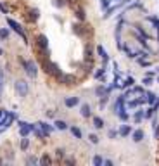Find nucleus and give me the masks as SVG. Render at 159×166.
<instances>
[{
  "label": "nucleus",
  "mask_w": 159,
  "mask_h": 166,
  "mask_svg": "<svg viewBox=\"0 0 159 166\" xmlns=\"http://www.w3.org/2000/svg\"><path fill=\"white\" fill-rule=\"evenodd\" d=\"M22 66H24V71L30 78H36V74H38V68L33 61H22Z\"/></svg>",
  "instance_id": "f257e3e1"
},
{
  "label": "nucleus",
  "mask_w": 159,
  "mask_h": 166,
  "mask_svg": "<svg viewBox=\"0 0 159 166\" xmlns=\"http://www.w3.org/2000/svg\"><path fill=\"white\" fill-rule=\"evenodd\" d=\"M16 90H18V93L21 97H26L28 92H30V88H28V83L24 81V80H18L16 81Z\"/></svg>",
  "instance_id": "f03ea898"
},
{
  "label": "nucleus",
  "mask_w": 159,
  "mask_h": 166,
  "mask_svg": "<svg viewBox=\"0 0 159 166\" xmlns=\"http://www.w3.org/2000/svg\"><path fill=\"white\" fill-rule=\"evenodd\" d=\"M42 64H43V68H45V71H47V73L55 74V76H59V74H61V71H59V66H57V64H54V62H50V61H43Z\"/></svg>",
  "instance_id": "7ed1b4c3"
},
{
  "label": "nucleus",
  "mask_w": 159,
  "mask_h": 166,
  "mask_svg": "<svg viewBox=\"0 0 159 166\" xmlns=\"http://www.w3.org/2000/svg\"><path fill=\"white\" fill-rule=\"evenodd\" d=\"M7 23H9V26L12 28V30L16 31L18 35H21L22 38L26 40V33H24V30H22V28H21V24H18V23H16V21H12V19H7Z\"/></svg>",
  "instance_id": "20e7f679"
},
{
  "label": "nucleus",
  "mask_w": 159,
  "mask_h": 166,
  "mask_svg": "<svg viewBox=\"0 0 159 166\" xmlns=\"http://www.w3.org/2000/svg\"><path fill=\"white\" fill-rule=\"evenodd\" d=\"M57 78L62 85H73V83H75V76H73V74H59Z\"/></svg>",
  "instance_id": "39448f33"
},
{
  "label": "nucleus",
  "mask_w": 159,
  "mask_h": 166,
  "mask_svg": "<svg viewBox=\"0 0 159 166\" xmlns=\"http://www.w3.org/2000/svg\"><path fill=\"white\" fill-rule=\"evenodd\" d=\"M36 42H38L40 48L47 50V47H49V40H47V36H45V35H38V36H36Z\"/></svg>",
  "instance_id": "423d86ee"
},
{
  "label": "nucleus",
  "mask_w": 159,
  "mask_h": 166,
  "mask_svg": "<svg viewBox=\"0 0 159 166\" xmlns=\"http://www.w3.org/2000/svg\"><path fill=\"white\" fill-rule=\"evenodd\" d=\"M19 127H21V135L22 137H28V133L33 130V125H28V123H19Z\"/></svg>",
  "instance_id": "0eeeda50"
},
{
  "label": "nucleus",
  "mask_w": 159,
  "mask_h": 166,
  "mask_svg": "<svg viewBox=\"0 0 159 166\" xmlns=\"http://www.w3.org/2000/svg\"><path fill=\"white\" fill-rule=\"evenodd\" d=\"M64 104H66V107H75V106L80 104V99L78 97H66Z\"/></svg>",
  "instance_id": "6e6552de"
},
{
  "label": "nucleus",
  "mask_w": 159,
  "mask_h": 166,
  "mask_svg": "<svg viewBox=\"0 0 159 166\" xmlns=\"http://www.w3.org/2000/svg\"><path fill=\"white\" fill-rule=\"evenodd\" d=\"M80 113H81L83 118H90V116H92V109H90L88 104H81V111H80Z\"/></svg>",
  "instance_id": "1a4fd4ad"
},
{
  "label": "nucleus",
  "mask_w": 159,
  "mask_h": 166,
  "mask_svg": "<svg viewBox=\"0 0 159 166\" xmlns=\"http://www.w3.org/2000/svg\"><path fill=\"white\" fill-rule=\"evenodd\" d=\"M133 140H135V142H142V140H144V131H142V130H135V131H133Z\"/></svg>",
  "instance_id": "9d476101"
},
{
  "label": "nucleus",
  "mask_w": 159,
  "mask_h": 166,
  "mask_svg": "<svg viewBox=\"0 0 159 166\" xmlns=\"http://www.w3.org/2000/svg\"><path fill=\"white\" fill-rule=\"evenodd\" d=\"M69 130H71V133H73V135H75L76 139H81V135H83V133H81V130H80L78 127H71Z\"/></svg>",
  "instance_id": "9b49d317"
},
{
  "label": "nucleus",
  "mask_w": 159,
  "mask_h": 166,
  "mask_svg": "<svg viewBox=\"0 0 159 166\" xmlns=\"http://www.w3.org/2000/svg\"><path fill=\"white\" fill-rule=\"evenodd\" d=\"M93 127H95V128H102V127H104V121H102V118L95 116V118H93Z\"/></svg>",
  "instance_id": "f8f14e48"
},
{
  "label": "nucleus",
  "mask_w": 159,
  "mask_h": 166,
  "mask_svg": "<svg viewBox=\"0 0 159 166\" xmlns=\"http://www.w3.org/2000/svg\"><path fill=\"white\" fill-rule=\"evenodd\" d=\"M85 59L87 61L92 59V45H87V48H85Z\"/></svg>",
  "instance_id": "ddd939ff"
},
{
  "label": "nucleus",
  "mask_w": 159,
  "mask_h": 166,
  "mask_svg": "<svg viewBox=\"0 0 159 166\" xmlns=\"http://www.w3.org/2000/svg\"><path fill=\"white\" fill-rule=\"evenodd\" d=\"M38 125H40V128L43 130V133H45V135H49V133H50V130H52V128H50L49 125H47V123H38Z\"/></svg>",
  "instance_id": "4468645a"
},
{
  "label": "nucleus",
  "mask_w": 159,
  "mask_h": 166,
  "mask_svg": "<svg viewBox=\"0 0 159 166\" xmlns=\"http://www.w3.org/2000/svg\"><path fill=\"white\" fill-rule=\"evenodd\" d=\"M28 147H30V140H28V137H22V140H21V149H22V151H26Z\"/></svg>",
  "instance_id": "2eb2a0df"
},
{
  "label": "nucleus",
  "mask_w": 159,
  "mask_h": 166,
  "mask_svg": "<svg viewBox=\"0 0 159 166\" xmlns=\"http://www.w3.org/2000/svg\"><path fill=\"white\" fill-rule=\"evenodd\" d=\"M0 38H2V40H7V38H9V30L0 28Z\"/></svg>",
  "instance_id": "dca6fc26"
},
{
  "label": "nucleus",
  "mask_w": 159,
  "mask_h": 166,
  "mask_svg": "<svg viewBox=\"0 0 159 166\" xmlns=\"http://www.w3.org/2000/svg\"><path fill=\"white\" fill-rule=\"evenodd\" d=\"M55 127H57L59 130H66V128H67V125H66L64 121H61V119H57V121H55Z\"/></svg>",
  "instance_id": "f3484780"
},
{
  "label": "nucleus",
  "mask_w": 159,
  "mask_h": 166,
  "mask_svg": "<svg viewBox=\"0 0 159 166\" xmlns=\"http://www.w3.org/2000/svg\"><path fill=\"white\" fill-rule=\"evenodd\" d=\"M130 131H132V130H130V127H126V125H124V127H121V130H119V133H121L123 137H126V135L130 133Z\"/></svg>",
  "instance_id": "a211bd4d"
},
{
  "label": "nucleus",
  "mask_w": 159,
  "mask_h": 166,
  "mask_svg": "<svg viewBox=\"0 0 159 166\" xmlns=\"http://www.w3.org/2000/svg\"><path fill=\"white\" fill-rule=\"evenodd\" d=\"M76 18L83 21V19H85V10L83 9H78V10H76Z\"/></svg>",
  "instance_id": "6ab92c4d"
},
{
  "label": "nucleus",
  "mask_w": 159,
  "mask_h": 166,
  "mask_svg": "<svg viewBox=\"0 0 159 166\" xmlns=\"http://www.w3.org/2000/svg\"><path fill=\"white\" fill-rule=\"evenodd\" d=\"M52 4L55 5V7H59V9H62V7L66 5V4H64V2H62V0H52Z\"/></svg>",
  "instance_id": "aec40b11"
},
{
  "label": "nucleus",
  "mask_w": 159,
  "mask_h": 166,
  "mask_svg": "<svg viewBox=\"0 0 159 166\" xmlns=\"http://www.w3.org/2000/svg\"><path fill=\"white\" fill-rule=\"evenodd\" d=\"M38 18H40V12L36 9H33V10H31V19H33V21H36Z\"/></svg>",
  "instance_id": "412c9836"
},
{
  "label": "nucleus",
  "mask_w": 159,
  "mask_h": 166,
  "mask_svg": "<svg viewBox=\"0 0 159 166\" xmlns=\"http://www.w3.org/2000/svg\"><path fill=\"white\" fill-rule=\"evenodd\" d=\"M147 102H150V104H154V102H156V95H154V93H147Z\"/></svg>",
  "instance_id": "4be33fe9"
},
{
  "label": "nucleus",
  "mask_w": 159,
  "mask_h": 166,
  "mask_svg": "<svg viewBox=\"0 0 159 166\" xmlns=\"http://www.w3.org/2000/svg\"><path fill=\"white\" fill-rule=\"evenodd\" d=\"M97 50H99V54L102 56V59H104V61H107V54L104 52V48H102V47H97Z\"/></svg>",
  "instance_id": "5701e85b"
},
{
  "label": "nucleus",
  "mask_w": 159,
  "mask_h": 166,
  "mask_svg": "<svg viewBox=\"0 0 159 166\" xmlns=\"http://www.w3.org/2000/svg\"><path fill=\"white\" fill-rule=\"evenodd\" d=\"M92 163H93V164H102V157L100 156H95V157H93V159H92Z\"/></svg>",
  "instance_id": "b1692460"
},
{
  "label": "nucleus",
  "mask_w": 159,
  "mask_h": 166,
  "mask_svg": "<svg viewBox=\"0 0 159 166\" xmlns=\"http://www.w3.org/2000/svg\"><path fill=\"white\" fill-rule=\"evenodd\" d=\"M142 102H144V99H137V101H132V102H130V106H132V107H135V106H140Z\"/></svg>",
  "instance_id": "393cba45"
},
{
  "label": "nucleus",
  "mask_w": 159,
  "mask_h": 166,
  "mask_svg": "<svg viewBox=\"0 0 159 166\" xmlns=\"http://www.w3.org/2000/svg\"><path fill=\"white\" fill-rule=\"evenodd\" d=\"M88 139H90V142H92V144H99V137L97 135H90Z\"/></svg>",
  "instance_id": "a878e982"
},
{
  "label": "nucleus",
  "mask_w": 159,
  "mask_h": 166,
  "mask_svg": "<svg viewBox=\"0 0 159 166\" xmlns=\"http://www.w3.org/2000/svg\"><path fill=\"white\" fill-rule=\"evenodd\" d=\"M102 74H104V68H102V69H99L97 73H95V78H100Z\"/></svg>",
  "instance_id": "bb28decb"
},
{
  "label": "nucleus",
  "mask_w": 159,
  "mask_h": 166,
  "mask_svg": "<svg viewBox=\"0 0 159 166\" xmlns=\"http://www.w3.org/2000/svg\"><path fill=\"white\" fill-rule=\"evenodd\" d=\"M42 163H47V164H50V157H49V156H43V159H42Z\"/></svg>",
  "instance_id": "cd10ccee"
},
{
  "label": "nucleus",
  "mask_w": 159,
  "mask_h": 166,
  "mask_svg": "<svg viewBox=\"0 0 159 166\" xmlns=\"http://www.w3.org/2000/svg\"><path fill=\"white\" fill-rule=\"evenodd\" d=\"M140 119H142V113H137L135 114V121H140Z\"/></svg>",
  "instance_id": "c85d7f7f"
},
{
  "label": "nucleus",
  "mask_w": 159,
  "mask_h": 166,
  "mask_svg": "<svg viewBox=\"0 0 159 166\" xmlns=\"http://www.w3.org/2000/svg\"><path fill=\"white\" fill-rule=\"evenodd\" d=\"M57 156H59V157L64 156V151H62V149H57Z\"/></svg>",
  "instance_id": "c756f323"
},
{
  "label": "nucleus",
  "mask_w": 159,
  "mask_h": 166,
  "mask_svg": "<svg viewBox=\"0 0 159 166\" xmlns=\"http://www.w3.org/2000/svg\"><path fill=\"white\" fill-rule=\"evenodd\" d=\"M102 164H106V166H112V161H109V159H107V161H102Z\"/></svg>",
  "instance_id": "7c9ffc66"
},
{
  "label": "nucleus",
  "mask_w": 159,
  "mask_h": 166,
  "mask_svg": "<svg viewBox=\"0 0 159 166\" xmlns=\"http://www.w3.org/2000/svg\"><path fill=\"white\" fill-rule=\"evenodd\" d=\"M0 10H2V12H7V7H5L4 4H0Z\"/></svg>",
  "instance_id": "2f4dec72"
},
{
  "label": "nucleus",
  "mask_w": 159,
  "mask_h": 166,
  "mask_svg": "<svg viewBox=\"0 0 159 166\" xmlns=\"http://www.w3.org/2000/svg\"><path fill=\"white\" fill-rule=\"evenodd\" d=\"M47 116H49V118H54V116H55V111H54V113H52V111H49V113H47Z\"/></svg>",
  "instance_id": "473e14b6"
},
{
  "label": "nucleus",
  "mask_w": 159,
  "mask_h": 166,
  "mask_svg": "<svg viewBox=\"0 0 159 166\" xmlns=\"http://www.w3.org/2000/svg\"><path fill=\"white\" fill-rule=\"evenodd\" d=\"M144 83H145V85H150V83H152V78H145V80H144Z\"/></svg>",
  "instance_id": "72a5a7b5"
},
{
  "label": "nucleus",
  "mask_w": 159,
  "mask_h": 166,
  "mask_svg": "<svg viewBox=\"0 0 159 166\" xmlns=\"http://www.w3.org/2000/svg\"><path fill=\"white\" fill-rule=\"evenodd\" d=\"M28 163H33V164H35V163H38V161H36L35 157H30V159H28Z\"/></svg>",
  "instance_id": "f704fd0d"
},
{
  "label": "nucleus",
  "mask_w": 159,
  "mask_h": 166,
  "mask_svg": "<svg viewBox=\"0 0 159 166\" xmlns=\"http://www.w3.org/2000/svg\"><path fill=\"white\" fill-rule=\"evenodd\" d=\"M2 54H4V50H2V48H0V56H2Z\"/></svg>",
  "instance_id": "c9c22d12"
}]
</instances>
